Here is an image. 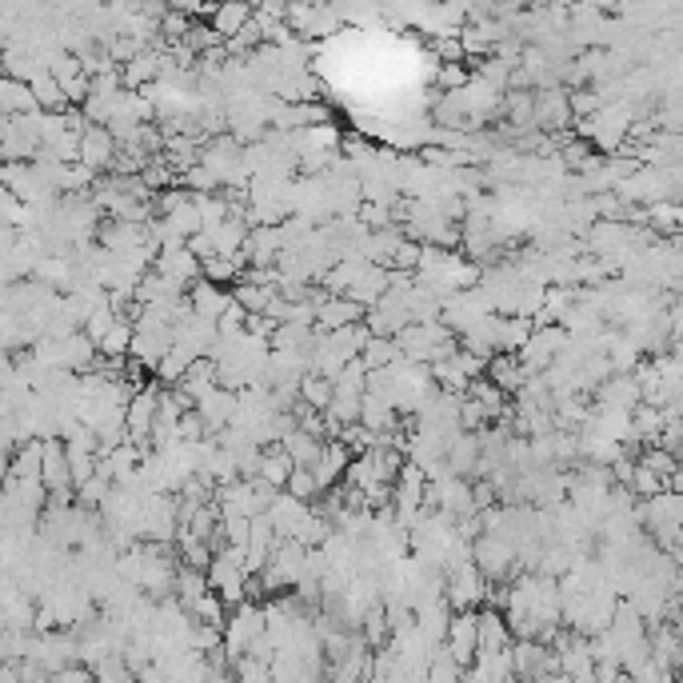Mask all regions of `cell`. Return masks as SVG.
<instances>
[{"mask_svg": "<svg viewBox=\"0 0 683 683\" xmlns=\"http://www.w3.org/2000/svg\"><path fill=\"white\" fill-rule=\"evenodd\" d=\"M37 100H32L29 80L17 77H0V117H20V112H32Z\"/></svg>", "mask_w": 683, "mask_h": 683, "instance_id": "20", "label": "cell"}, {"mask_svg": "<svg viewBox=\"0 0 683 683\" xmlns=\"http://www.w3.org/2000/svg\"><path fill=\"white\" fill-rule=\"evenodd\" d=\"M177 184H180V189L197 192V197H200V192H217V189H220L217 172H212V169H204L200 160H197V164H192V169H184V172H180V177H177Z\"/></svg>", "mask_w": 683, "mask_h": 683, "instance_id": "32", "label": "cell"}, {"mask_svg": "<svg viewBox=\"0 0 683 683\" xmlns=\"http://www.w3.org/2000/svg\"><path fill=\"white\" fill-rule=\"evenodd\" d=\"M504 647H512V632H508L504 612H500V607L475 612V655L504 652Z\"/></svg>", "mask_w": 683, "mask_h": 683, "instance_id": "12", "label": "cell"}, {"mask_svg": "<svg viewBox=\"0 0 683 683\" xmlns=\"http://www.w3.org/2000/svg\"><path fill=\"white\" fill-rule=\"evenodd\" d=\"M308 4H332V0H308Z\"/></svg>", "mask_w": 683, "mask_h": 683, "instance_id": "44", "label": "cell"}, {"mask_svg": "<svg viewBox=\"0 0 683 683\" xmlns=\"http://www.w3.org/2000/svg\"><path fill=\"white\" fill-rule=\"evenodd\" d=\"M129 4H137V9H140V4H149V0H129Z\"/></svg>", "mask_w": 683, "mask_h": 683, "instance_id": "45", "label": "cell"}, {"mask_svg": "<svg viewBox=\"0 0 683 683\" xmlns=\"http://www.w3.org/2000/svg\"><path fill=\"white\" fill-rule=\"evenodd\" d=\"M436 57L444 60V64H452V60H464V44L455 37H440L436 40Z\"/></svg>", "mask_w": 683, "mask_h": 683, "instance_id": "43", "label": "cell"}, {"mask_svg": "<svg viewBox=\"0 0 683 683\" xmlns=\"http://www.w3.org/2000/svg\"><path fill=\"white\" fill-rule=\"evenodd\" d=\"M277 444L284 448L292 464H304V468H308V464H312V460H317V455H320V444H324V440L308 436L304 428H288V432L277 440Z\"/></svg>", "mask_w": 683, "mask_h": 683, "instance_id": "22", "label": "cell"}, {"mask_svg": "<svg viewBox=\"0 0 683 683\" xmlns=\"http://www.w3.org/2000/svg\"><path fill=\"white\" fill-rule=\"evenodd\" d=\"M184 297H189V304H192V312H197V317H209V320H217L220 312H224V308L232 304V297H228L224 288L212 284V280H204V277L192 280Z\"/></svg>", "mask_w": 683, "mask_h": 683, "instance_id": "18", "label": "cell"}, {"mask_svg": "<svg viewBox=\"0 0 683 683\" xmlns=\"http://www.w3.org/2000/svg\"><path fill=\"white\" fill-rule=\"evenodd\" d=\"M117 157V137H112L104 124H84L77 140V160L80 164H89L92 172H104Z\"/></svg>", "mask_w": 683, "mask_h": 683, "instance_id": "7", "label": "cell"}, {"mask_svg": "<svg viewBox=\"0 0 683 683\" xmlns=\"http://www.w3.org/2000/svg\"><path fill=\"white\" fill-rule=\"evenodd\" d=\"M180 40H184V44H189L192 52L220 49V32L212 29V24H209V29H204V24H189V32H184V37H180Z\"/></svg>", "mask_w": 683, "mask_h": 683, "instance_id": "38", "label": "cell"}, {"mask_svg": "<svg viewBox=\"0 0 683 683\" xmlns=\"http://www.w3.org/2000/svg\"><path fill=\"white\" fill-rule=\"evenodd\" d=\"M416 264H420V244H416V240H404V237H400L396 252H392V268H404V272H416Z\"/></svg>", "mask_w": 683, "mask_h": 683, "instance_id": "41", "label": "cell"}, {"mask_svg": "<svg viewBox=\"0 0 683 683\" xmlns=\"http://www.w3.org/2000/svg\"><path fill=\"white\" fill-rule=\"evenodd\" d=\"M248 17H252V4H244V0H217L209 24L220 32V40H228L237 29H244Z\"/></svg>", "mask_w": 683, "mask_h": 683, "instance_id": "21", "label": "cell"}, {"mask_svg": "<svg viewBox=\"0 0 683 683\" xmlns=\"http://www.w3.org/2000/svg\"><path fill=\"white\" fill-rule=\"evenodd\" d=\"M460 84H468V69L464 60H452V64H440V89H460Z\"/></svg>", "mask_w": 683, "mask_h": 683, "instance_id": "42", "label": "cell"}, {"mask_svg": "<svg viewBox=\"0 0 683 683\" xmlns=\"http://www.w3.org/2000/svg\"><path fill=\"white\" fill-rule=\"evenodd\" d=\"M284 492H292L297 500H317L320 488H317V475H312V468H304V464L292 468V472H288V480H284Z\"/></svg>", "mask_w": 683, "mask_h": 683, "instance_id": "33", "label": "cell"}, {"mask_svg": "<svg viewBox=\"0 0 683 683\" xmlns=\"http://www.w3.org/2000/svg\"><path fill=\"white\" fill-rule=\"evenodd\" d=\"M152 272L180 280V284H192L200 277V260L192 257L189 248H160L157 257H152Z\"/></svg>", "mask_w": 683, "mask_h": 683, "instance_id": "16", "label": "cell"}, {"mask_svg": "<svg viewBox=\"0 0 683 683\" xmlns=\"http://www.w3.org/2000/svg\"><path fill=\"white\" fill-rule=\"evenodd\" d=\"M667 488V480L660 472H652L647 464H635L632 468V480H627V492L632 495H640V500H652L655 492H664Z\"/></svg>", "mask_w": 683, "mask_h": 683, "instance_id": "30", "label": "cell"}, {"mask_svg": "<svg viewBox=\"0 0 683 683\" xmlns=\"http://www.w3.org/2000/svg\"><path fill=\"white\" fill-rule=\"evenodd\" d=\"M297 396L312 408H328V400H332V380L320 376V372H304L297 384Z\"/></svg>", "mask_w": 683, "mask_h": 683, "instance_id": "28", "label": "cell"}, {"mask_svg": "<svg viewBox=\"0 0 683 683\" xmlns=\"http://www.w3.org/2000/svg\"><path fill=\"white\" fill-rule=\"evenodd\" d=\"M29 89H32V100H37V109H64V104H69L49 69H40L37 77L29 80Z\"/></svg>", "mask_w": 683, "mask_h": 683, "instance_id": "27", "label": "cell"}, {"mask_svg": "<svg viewBox=\"0 0 683 683\" xmlns=\"http://www.w3.org/2000/svg\"><path fill=\"white\" fill-rule=\"evenodd\" d=\"M277 297V288H268V284H248V280H240L237 292H232V300H237L244 312H264L268 300Z\"/></svg>", "mask_w": 683, "mask_h": 683, "instance_id": "31", "label": "cell"}, {"mask_svg": "<svg viewBox=\"0 0 683 683\" xmlns=\"http://www.w3.org/2000/svg\"><path fill=\"white\" fill-rule=\"evenodd\" d=\"M172 344V328H149V324H132V340H129V352L132 360H140V364L157 368V360L169 352Z\"/></svg>", "mask_w": 683, "mask_h": 683, "instance_id": "11", "label": "cell"}, {"mask_svg": "<svg viewBox=\"0 0 683 683\" xmlns=\"http://www.w3.org/2000/svg\"><path fill=\"white\" fill-rule=\"evenodd\" d=\"M484 575H480V568L472 564V560H464L460 568H452V572L444 575V600L452 612H464V607H475L484 604Z\"/></svg>", "mask_w": 683, "mask_h": 683, "instance_id": "4", "label": "cell"}, {"mask_svg": "<svg viewBox=\"0 0 683 683\" xmlns=\"http://www.w3.org/2000/svg\"><path fill=\"white\" fill-rule=\"evenodd\" d=\"M64 452H69V448H64ZM92 472H97V452H69V480H72V488L84 484Z\"/></svg>", "mask_w": 683, "mask_h": 683, "instance_id": "40", "label": "cell"}, {"mask_svg": "<svg viewBox=\"0 0 683 683\" xmlns=\"http://www.w3.org/2000/svg\"><path fill=\"white\" fill-rule=\"evenodd\" d=\"M220 632H224V655H228V664H232V660L244 655V647L264 632V604L240 600L237 612L224 615V627H220Z\"/></svg>", "mask_w": 683, "mask_h": 683, "instance_id": "1", "label": "cell"}, {"mask_svg": "<svg viewBox=\"0 0 683 683\" xmlns=\"http://www.w3.org/2000/svg\"><path fill=\"white\" fill-rule=\"evenodd\" d=\"M160 69H164V40L144 44L129 64H120V84H124V89H140V84L157 80Z\"/></svg>", "mask_w": 683, "mask_h": 683, "instance_id": "10", "label": "cell"}, {"mask_svg": "<svg viewBox=\"0 0 683 683\" xmlns=\"http://www.w3.org/2000/svg\"><path fill=\"white\" fill-rule=\"evenodd\" d=\"M484 376L492 380L495 388H504L508 396H512L515 388L524 384V364H520V356H515V352H492V356H488V368H484Z\"/></svg>", "mask_w": 683, "mask_h": 683, "instance_id": "19", "label": "cell"}, {"mask_svg": "<svg viewBox=\"0 0 683 683\" xmlns=\"http://www.w3.org/2000/svg\"><path fill=\"white\" fill-rule=\"evenodd\" d=\"M528 332H532V317H500V328H495V352H520Z\"/></svg>", "mask_w": 683, "mask_h": 683, "instance_id": "25", "label": "cell"}, {"mask_svg": "<svg viewBox=\"0 0 683 683\" xmlns=\"http://www.w3.org/2000/svg\"><path fill=\"white\" fill-rule=\"evenodd\" d=\"M129 340H132V320L112 317V324L104 328V337L97 340V352L100 356H129Z\"/></svg>", "mask_w": 683, "mask_h": 683, "instance_id": "24", "label": "cell"}, {"mask_svg": "<svg viewBox=\"0 0 683 683\" xmlns=\"http://www.w3.org/2000/svg\"><path fill=\"white\" fill-rule=\"evenodd\" d=\"M640 464H647L652 472L664 475V480H672V475L680 472V464H675V452H667V448H660V444H644V455H640Z\"/></svg>", "mask_w": 683, "mask_h": 683, "instance_id": "35", "label": "cell"}, {"mask_svg": "<svg viewBox=\"0 0 683 683\" xmlns=\"http://www.w3.org/2000/svg\"><path fill=\"white\" fill-rule=\"evenodd\" d=\"M200 277L204 280H212V284H232V280L240 277V264H237V257H204L200 260Z\"/></svg>", "mask_w": 683, "mask_h": 683, "instance_id": "29", "label": "cell"}, {"mask_svg": "<svg viewBox=\"0 0 683 683\" xmlns=\"http://www.w3.org/2000/svg\"><path fill=\"white\" fill-rule=\"evenodd\" d=\"M592 392H595V404H604V408H627V412H632V408L640 404V384H635L632 372L604 376Z\"/></svg>", "mask_w": 683, "mask_h": 683, "instance_id": "14", "label": "cell"}, {"mask_svg": "<svg viewBox=\"0 0 683 683\" xmlns=\"http://www.w3.org/2000/svg\"><path fill=\"white\" fill-rule=\"evenodd\" d=\"M444 647L452 652V660L460 667H468L475 660V607L448 615V632H444Z\"/></svg>", "mask_w": 683, "mask_h": 683, "instance_id": "9", "label": "cell"}, {"mask_svg": "<svg viewBox=\"0 0 683 683\" xmlns=\"http://www.w3.org/2000/svg\"><path fill=\"white\" fill-rule=\"evenodd\" d=\"M568 344V328L564 324H544V328H532L528 332V340L520 344V364H524V372H544V368H552V360L560 356V348Z\"/></svg>", "mask_w": 683, "mask_h": 683, "instance_id": "3", "label": "cell"}, {"mask_svg": "<svg viewBox=\"0 0 683 683\" xmlns=\"http://www.w3.org/2000/svg\"><path fill=\"white\" fill-rule=\"evenodd\" d=\"M455 424L464 428V432H480V428L488 424V412L475 404L472 396H464V400H460V412H455Z\"/></svg>", "mask_w": 683, "mask_h": 683, "instance_id": "39", "label": "cell"}, {"mask_svg": "<svg viewBox=\"0 0 683 683\" xmlns=\"http://www.w3.org/2000/svg\"><path fill=\"white\" fill-rule=\"evenodd\" d=\"M532 124L540 132H564L572 124V109H568V89L552 84V89H535Z\"/></svg>", "mask_w": 683, "mask_h": 683, "instance_id": "6", "label": "cell"}, {"mask_svg": "<svg viewBox=\"0 0 683 683\" xmlns=\"http://www.w3.org/2000/svg\"><path fill=\"white\" fill-rule=\"evenodd\" d=\"M292 460H288V452L280 444H268V448H260V480H268L272 488H284V480H288V472H292Z\"/></svg>", "mask_w": 683, "mask_h": 683, "instance_id": "23", "label": "cell"}, {"mask_svg": "<svg viewBox=\"0 0 683 683\" xmlns=\"http://www.w3.org/2000/svg\"><path fill=\"white\" fill-rule=\"evenodd\" d=\"M600 104H604V97H600L595 89H584V84L568 92V109H572V120L575 117H587V112H595Z\"/></svg>", "mask_w": 683, "mask_h": 683, "instance_id": "37", "label": "cell"}, {"mask_svg": "<svg viewBox=\"0 0 683 683\" xmlns=\"http://www.w3.org/2000/svg\"><path fill=\"white\" fill-rule=\"evenodd\" d=\"M109 475H100V472H92L84 484H77V504H84V508H100V500H104V492H109Z\"/></svg>", "mask_w": 683, "mask_h": 683, "instance_id": "36", "label": "cell"}, {"mask_svg": "<svg viewBox=\"0 0 683 683\" xmlns=\"http://www.w3.org/2000/svg\"><path fill=\"white\" fill-rule=\"evenodd\" d=\"M340 24H344V20H340V12L332 9V4H317V12H312V24H308V32H304V40L332 37Z\"/></svg>", "mask_w": 683, "mask_h": 683, "instance_id": "34", "label": "cell"}, {"mask_svg": "<svg viewBox=\"0 0 683 683\" xmlns=\"http://www.w3.org/2000/svg\"><path fill=\"white\" fill-rule=\"evenodd\" d=\"M40 484L49 488V495H69L72 492L69 452H64V440L60 436L40 440Z\"/></svg>", "mask_w": 683, "mask_h": 683, "instance_id": "5", "label": "cell"}, {"mask_svg": "<svg viewBox=\"0 0 683 683\" xmlns=\"http://www.w3.org/2000/svg\"><path fill=\"white\" fill-rule=\"evenodd\" d=\"M364 320V304H356L352 297H324L317 304V328L320 332H332V328H344V324H356Z\"/></svg>", "mask_w": 683, "mask_h": 683, "instance_id": "15", "label": "cell"}, {"mask_svg": "<svg viewBox=\"0 0 683 683\" xmlns=\"http://www.w3.org/2000/svg\"><path fill=\"white\" fill-rule=\"evenodd\" d=\"M348 460H352V452H348V444L344 440H324L320 444V455L312 460V475H317V488L324 492V488H332V484H340V475H344V468H348Z\"/></svg>", "mask_w": 683, "mask_h": 683, "instance_id": "13", "label": "cell"}, {"mask_svg": "<svg viewBox=\"0 0 683 683\" xmlns=\"http://www.w3.org/2000/svg\"><path fill=\"white\" fill-rule=\"evenodd\" d=\"M192 408H197V416L204 420V432H209V436H217L220 428L237 416V388L212 384L209 392H204V396H200Z\"/></svg>", "mask_w": 683, "mask_h": 683, "instance_id": "8", "label": "cell"}, {"mask_svg": "<svg viewBox=\"0 0 683 683\" xmlns=\"http://www.w3.org/2000/svg\"><path fill=\"white\" fill-rule=\"evenodd\" d=\"M400 344L392 337H368L364 348H360V364L364 368H388L392 360H400Z\"/></svg>", "mask_w": 683, "mask_h": 683, "instance_id": "26", "label": "cell"}, {"mask_svg": "<svg viewBox=\"0 0 683 683\" xmlns=\"http://www.w3.org/2000/svg\"><path fill=\"white\" fill-rule=\"evenodd\" d=\"M472 564L480 568V575H484V580H508V575L520 568V560H515V544H512V540L480 532L472 540Z\"/></svg>", "mask_w": 683, "mask_h": 683, "instance_id": "2", "label": "cell"}, {"mask_svg": "<svg viewBox=\"0 0 683 683\" xmlns=\"http://www.w3.org/2000/svg\"><path fill=\"white\" fill-rule=\"evenodd\" d=\"M384 288H388V268H384V264H372V260H364V268H360L356 280L348 284L344 297H352L356 304L372 308L380 297H384Z\"/></svg>", "mask_w": 683, "mask_h": 683, "instance_id": "17", "label": "cell"}]
</instances>
